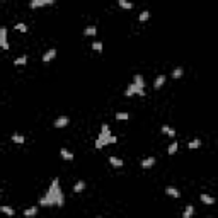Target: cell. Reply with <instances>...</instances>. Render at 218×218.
<instances>
[{"mask_svg": "<svg viewBox=\"0 0 218 218\" xmlns=\"http://www.w3.org/2000/svg\"><path fill=\"white\" fill-rule=\"evenodd\" d=\"M26 63H27V54H22V56L14 60V65H17V67H22V65H26Z\"/></svg>", "mask_w": 218, "mask_h": 218, "instance_id": "21", "label": "cell"}, {"mask_svg": "<svg viewBox=\"0 0 218 218\" xmlns=\"http://www.w3.org/2000/svg\"><path fill=\"white\" fill-rule=\"evenodd\" d=\"M125 96H126V97H131V96H140V97H143V96H145V90L140 89V87H136L135 83L131 82V83L128 85V89H126Z\"/></svg>", "mask_w": 218, "mask_h": 218, "instance_id": "3", "label": "cell"}, {"mask_svg": "<svg viewBox=\"0 0 218 218\" xmlns=\"http://www.w3.org/2000/svg\"><path fill=\"white\" fill-rule=\"evenodd\" d=\"M118 5H119V7H123V9H133V3H131V2H128V0H119Z\"/></svg>", "mask_w": 218, "mask_h": 218, "instance_id": "25", "label": "cell"}, {"mask_svg": "<svg viewBox=\"0 0 218 218\" xmlns=\"http://www.w3.org/2000/svg\"><path fill=\"white\" fill-rule=\"evenodd\" d=\"M68 123H70V119H68V116H60V118L54 119V128H65V126H68Z\"/></svg>", "mask_w": 218, "mask_h": 218, "instance_id": "6", "label": "cell"}, {"mask_svg": "<svg viewBox=\"0 0 218 218\" xmlns=\"http://www.w3.org/2000/svg\"><path fill=\"white\" fill-rule=\"evenodd\" d=\"M116 119L118 121H126V119H130V114L128 112H116Z\"/></svg>", "mask_w": 218, "mask_h": 218, "instance_id": "26", "label": "cell"}, {"mask_svg": "<svg viewBox=\"0 0 218 218\" xmlns=\"http://www.w3.org/2000/svg\"><path fill=\"white\" fill-rule=\"evenodd\" d=\"M162 133H164V135H167V136H170V138L176 136V130L170 128L169 125H164V126H162Z\"/></svg>", "mask_w": 218, "mask_h": 218, "instance_id": "10", "label": "cell"}, {"mask_svg": "<svg viewBox=\"0 0 218 218\" xmlns=\"http://www.w3.org/2000/svg\"><path fill=\"white\" fill-rule=\"evenodd\" d=\"M199 199H201L205 205H215V198H213V196H210V194H206V192H203V194L199 196Z\"/></svg>", "mask_w": 218, "mask_h": 218, "instance_id": "9", "label": "cell"}, {"mask_svg": "<svg viewBox=\"0 0 218 218\" xmlns=\"http://www.w3.org/2000/svg\"><path fill=\"white\" fill-rule=\"evenodd\" d=\"M192 215H194V206L186 205V208H184V211H182V218H191Z\"/></svg>", "mask_w": 218, "mask_h": 218, "instance_id": "11", "label": "cell"}, {"mask_svg": "<svg viewBox=\"0 0 218 218\" xmlns=\"http://www.w3.org/2000/svg\"><path fill=\"white\" fill-rule=\"evenodd\" d=\"M165 194L172 196V198H181V191L176 189V187H165Z\"/></svg>", "mask_w": 218, "mask_h": 218, "instance_id": "13", "label": "cell"}, {"mask_svg": "<svg viewBox=\"0 0 218 218\" xmlns=\"http://www.w3.org/2000/svg\"><path fill=\"white\" fill-rule=\"evenodd\" d=\"M97 218H102V216H97Z\"/></svg>", "mask_w": 218, "mask_h": 218, "instance_id": "31", "label": "cell"}, {"mask_svg": "<svg viewBox=\"0 0 218 218\" xmlns=\"http://www.w3.org/2000/svg\"><path fill=\"white\" fill-rule=\"evenodd\" d=\"M148 17H150V12H148V10H143L138 19H140V22H145V21H148Z\"/></svg>", "mask_w": 218, "mask_h": 218, "instance_id": "29", "label": "cell"}, {"mask_svg": "<svg viewBox=\"0 0 218 218\" xmlns=\"http://www.w3.org/2000/svg\"><path fill=\"white\" fill-rule=\"evenodd\" d=\"M83 189H85V182L83 181H77L73 186V192H82Z\"/></svg>", "mask_w": 218, "mask_h": 218, "instance_id": "23", "label": "cell"}, {"mask_svg": "<svg viewBox=\"0 0 218 218\" xmlns=\"http://www.w3.org/2000/svg\"><path fill=\"white\" fill-rule=\"evenodd\" d=\"M14 29H17V31H21V32H27V26H26L24 22L16 24V26H14Z\"/></svg>", "mask_w": 218, "mask_h": 218, "instance_id": "30", "label": "cell"}, {"mask_svg": "<svg viewBox=\"0 0 218 218\" xmlns=\"http://www.w3.org/2000/svg\"><path fill=\"white\" fill-rule=\"evenodd\" d=\"M109 164H111L112 167H123L125 164H123L121 159H118V157H109Z\"/></svg>", "mask_w": 218, "mask_h": 218, "instance_id": "20", "label": "cell"}, {"mask_svg": "<svg viewBox=\"0 0 218 218\" xmlns=\"http://www.w3.org/2000/svg\"><path fill=\"white\" fill-rule=\"evenodd\" d=\"M187 147H189V150H196V148L201 147V140H199V138H194L192 141H189V145H187Z\"/></svg>", "mask_w": 218, "mask_h": 218, "instance_id": "22", "label": "cell"}, {"mask_svg": "<svg viewBox=\"0 0 218 218\" xmlns=\"http://www.w3.org/2000/svg\"><path fill=\"white\" fill-rule=\"evenodd\" d=\"M60 155L65 159V160H73V154H72V152H68L67 148H60Z\"/></svg>", "mask_w": 218, "mask_h": 218, "instance_id": "17", "label": "cell"}, {"mask_svg": "<svg viewBox=\"0 0 218 218\" xmlns=\"http://www.w3.org/2000/svg\"><path fill=\"white\" fill-rule=\"evenodd\" d=\"M164 83H165V75H159V77L155 78V82H154V89L159 90V89L164 85Z\"/></svg>", "mask_w": 218, "mask_h": 218, "instance_id": "14", "label": "cell"}, {"mask_svg": "<svg viewBox=\"0 0 218 218\" xmlns=\"http://www.w3.org/2000/svg\"><path fill=\"white\" fill-rule=\"evenodd\" d=\"M54 56H56V50H54V48H51V50H48V51H46L45 54H43V58H41V60L45 61V63H48V61H51Z\"/></svg>", "mask_w": 218, "mask_h": 218, "instance_id": "7", "label": "cell"}, {"mask_svg": "<svg viewBox=\"0 0 218 218\" xmlns=\"http://www.w3.org/2000/svg\"><path fill=\"white\" fill-rule=\"evenodd\" d=\"M92 50H94V51H102V43H101V41H94L92 43Z\"/></svg>", "mask_w": 218, "mask_h": 218, "instance_id": "28", "label": "cell"}, {"mask_svg": "<svg viewBox=\"0 0 218 218\" xmlns=\"http://www.w3.org/2000/svg\"><path fill=\"white\" fill-rule=\"evenodd\" d=\"M182 75H184V68L182 67H177V68H174V70H172V78H176V80H177V78H181Z\"/></svg>", "mask_w": 218, "mask_h": 218, "instance_id": "18", "label": "cell"}, {"mask_svg": "<svg viewBox=\"0 0 218 218\" xmlns=\"http://www.w3.org/2000/svg\"><path fill=\"white\" fill-rule=\"evenodd\" d=\"M177 148H179V143H177V141H172V143L169 145V150H167V154L169 155H174L177 152Z\"/></svg>", "mask_w": 218, "mask_h": 218, "instance_id": "24", "label": "cell"}, {"mask_svg": "<svg viewBox=\"0 0 218 218\" xmlns=\"http://www.w3.org/2000/svg\"><path fill=\"white\" fill-rule=\"evenodd\" d=\"M133 83H135L136 87H140V89H143L145 87V82H143V77H141L140 73H136L135 77H133Z\"/></svg>", "mask_w": 218, "mask_h": 218, "instance_id": "15", "label": "cell"}, {"mask_svg": "<svg viewBox=\"0 0 218 218\" xmlns=\"http://www.w3.org/2000/svg\"><path fill=\"white\" fill-rule=\"evenodd\" d=\"M109 143H118V138L111 135L109 125L104 123V125L101 126V133H99V136H97V140H96V148H102V147H106V145H109Z\"/></svg>", "mask_w": 218, "mask_h": 218, "instance_id": "2", "label": "cell"}, {"mask_svg": "<svg viewBox=\"0 0 218 218\" xmlns=\"http://www.w3.org/2000/svg\"><path fill=\"white\" fill-rule=\"evenodd\" d=\"M0 48L9 50V41H7V29L0 27Z\"/></svg>", "mask_w": 218, "mask_h": 218, "instance_id": "4", "label": "cell"}, {"mask_svg": "<svg viewBox=\"0 0 218 218\" xmlns=\"http://www.w3.org/2000/svg\"><path fill=\"white\" fill-rule=\"evenodd\" d=\"M154 164H155V157H147V159H143L141 160V169H150V167H154Z\"/></svg>", "mask_w": 218, "mask_h": 218, "instance_id": "8", "label": "cell"}, {"mask_svg": "<svg viewBox=\"0 0 218 218\" xmlns=\"http://www.w3.org/2000/svg\"><path fill=\"white\" fill-rule=\"evenodd\" d=\"M38 205L41 206H63L65 205V194L60 187V179L54 177L50 189L46 191V194L43 198H39Z\"/></svg>", "mask_w": 218, "mask_h": 218, "instance_id": "1", "label": "cell"}, {"mask_svg": "<svg viewBox=\"0 0 218 218\" xmlns=\"http://www.w3.org/2000/svg\"><path fill=\"white\" fill-rule=\"evenodd\" d=\"M12 141H14V143H24V136L19 135V133H14V135H12Z\"/></svg>", "mask_w": 218, "mask_h": 218, "instance_id": "27", "label": "cell"}, {"mask_svg": "<svg viewBox=\"0 0 218 218\" xmlns=\"http://www.w3.org/2000/svg\"><path fill=\"white\" fill-rule=\"evenodd\" d=\"M36 215H38V206H31V208L24 210V216H26V218H32Z\"/></svg>", "mask_w": 218, "mask_h": 218, "instance_id": "12", "label": "cell"}, {"mask_svg": "<svg viewBox=\"0 0 218 218\" xmlns=\"http://www.w3.org/2000/svg\"><path fill=\"white\" fill-rule=\"evenodd\" d=\"M0 211L3 213V215H7V216H14V208H10V206H7V205H2L0 206Z\"/></svg>", "mask_w": 218, "mask_h": 218, "instance_id": "16", "label": "cell"}, {"mask_svg": "<svg viewBox=\"0 0 218 218\" xmlns=\"http://www.w3.org/2000/svg\"><path fill=\"white\" fill-rule=\"evenodd\" d=\"M97 34V27L96 26H89L83 29V36H96Z\"/></svg>", "mask_w": 218, "mask_h": 218, "instance_id": "19", "label": "cell"}, {"mask_svg": "<svg viewBox=\"0 0 218 218\" xmlns=\"http://www.w3.org/2000/svg\"><path fill=\"white\" fill-rule=\"evenodd\" d=\"M54 0H32L31 3H29V7L31 9H38V7H45V5H53Z\"/></svg>", "mask_w": 218, "mask_h": 218, "instance_id": "5", "label": "cell"}]
</instances>
